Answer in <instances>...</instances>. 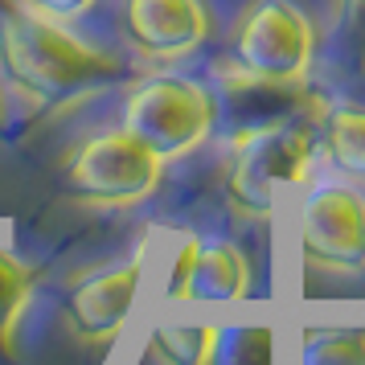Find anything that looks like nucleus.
Listing matches in <instances>:
<instances>
[{"label": "nucleus", "mask_w": 365, "mask_h": 365, "mask_svg": "<svg viewBox=\"0 0 365 365\" xmlns=\"http://www.w3.org/2000/svg\"><path fill=\"white\" fill-rule=\"evenodd\" d=\"M217 345L214 324H160L152 332L148 353L160 365H210Z\"/></svg>", "instance_id": "12"}, {"label": "nucleus", "mask_w": 365, "mask_h": 365, "mask_svg": "<svg viewBox=\"0 0 365 365\" xmlns=\"http://www.w3.org/2000/svg\"><path fill=\"white\" fill-rule=\"evenodd\" d=\"M29 9H37V13H46V17L62 21V25H74V21H83L99 0H25Z\"/></svg>", "instance_id": "16"}, {"label": "nucleus", "mask_w": 365, "mask_h": 365, "mask_svg": "<svg viewBox=\"0 0 365 365\" xmlns=\"http://www.w3.org/2000/svg\"><path fill=\"white\" fill-rule=\"evenodd\" d=\"M34 267L17 259L13 250H0V353H13L21 316L29 312L34 299Z\"/></svg>", "instance_id": "11"}, {"label": "nucleus", "mask_w": 365, "mask_h": 365, "mask_svg": "<svg viewBox=\"0 0 365 365\" xmlns=\"http://www.w3.org/2000/svg\"><path fill=\"white\" fill-rule=\"evenodd\" d=\"M299 365H365V329H308Z\"/></svg>", "instance_id": "13"}, {"label": "nucleus", "mask_w": 365, "mask_h": 365, "mask_svg": "<svg viewBox=\"0 0 365 365\" xmlns=\"http://www.w3.org/2000/svg\"><path fill=\"white\" fill-rule=\"evenodd\" d=\"M119 128L152 148L165 165L197 152L217 128V95L193 74L160 70L128 86L119 103Z\"/></svg>", "instance_id": "2"}, {"label": "nucleus", "mask_w": 365, "mask_h": 365, "mask_svg": "<svg viewBox=\"0 0 365 365\" xmlns=\"http://www.w3.org/2000/svg\"><path fill=\"white\" fill-rule=\"evenodd\" d=\"M0 128H4V91H0Z\"/></svg>", "instance_id": "17"}, {"label": "nucleus", "mask_w": 365, "mask_h": 365, "mask_svg": "<svg viewBox=\"0 0 365 365\" xmlns=\"http://www.w3.org/2000/svg\"><path fill=\"white\" fill-rule=\"evenodd\" d=\"M168 299L234 304L250 296V259L230 238H189L173 263L165 287Z\"/></svg>", "instance_id": "9"}, {"label": "nucleus", "mask_w": 365, "mask_h": 365, "mask_svg": "<svg viewBox=\"0 0 365 365\" xmlns=\"http://www.w3.org/2000/svg\"><path fill=\"white\" fill-rule=\"evenodd\" d=\"M316 144L329 168L349 181H365V103H332L320 119Z\"/></svg>", "instance_id": "10"}, {"label": "nucleus", "mask_w": 365, "mask_h": 365, "mask_svg": "<svg viewBox=\"0 0 365 365\" xmlns=\"http://www.w3.org/2000/svg\"><path fill=\"white\" fill-rule=\"evenodd\" d=\"M336 37L357 70H365V0H336Z\"/></svg>", "instance_id": "15"}, {"label": "nucleus", "mask_w": 365, "mask_h": 365, "mask_svg": "<svg viewBox=\"0 0 365 365\" xmlns=\"http://www.w3.org/2000/svg\"><path fill=\"white\" fill-rule=\"evenodd\" d=\"M160 181H165V160L119 123L83 135L62 160L66 193L91 210H132L148 201Z\"/></svg>", "instance_id": "3"}, {"label": "nucleus", "mask_w": 365, "mask_h": 365, "mask_svg": "<svg viewBox=\"0 0 365 365\" xmlns=\"http://www.w3.org/2000/svg\"><path fill=\"white\" fill-rule=\"evenodd\" d=\"M210 365H275V332L267 324L217 329V345Z\"/></svg>", "instance_id": "14"}, {"label": "nucleus", "mask_w": 365, "mask_h": 365, "mask_svg": "<svg viewBox=\"0 0 365 365\" xmlns=\"http://www.w3.org/2000/svg\"><path fill=\"white\" fill-rule=\"evenodd\" d=\"M144 279V255L115 267H95L66 287L62 296V320L83 345H111L128 316H132L135 292Z\"/></svg>", "instance_id": "8"}, {"label": "nucleus", "mask_w": 365, "mask_h": 365, "mask_svg": "<svg viewBox=\"0 0 365 365\" xmlns=\"http://www.w3.org/2000/svg\"><path fill=\"white\" fill-rule=\"evenodd\" d=\"M119 34L135 58L152 66H177L210 41V0H119Z\"/></svg>", "instance_id": "7"}, {"label": "nucleus", "mask_w": 365, "mask_h": 365, "mask_svg": "<svg viewBox=\"0 0 365 365\" xmlns=\"http://www.w3.org/2000/svg\"><path fill=\"white\" fill-rule=\"evenodd\" d=\"M316 62V25L296 0H255L230 37V70L250 86H299Z\"/></svg>", "instance_id": "4"}, {"label": "nucleus", "mask_w": 365, "mask_h": 365, "mask_svg": "<svg viewBox=\"0 0 365 365\" xmlns=\"http://www.w3.org/2000/svg\"><path fill=\"white\" fill-rule=\"evenodd\" d=\"M0 74L29 111H70L123 78V58L25 0L0 13Z\"/></svg>", "instance_id": "1"}, {"label": "nucleus", "mask_w": 365, "mask_h": 365, "mask_svg": "<svg viewBox=\"0 0 365 365\" xmlns=\"http://www.w3.org/2000/svg\"><path fill=\"white\" fill-rule=\"evenodd\" d=\"M299 255L329 275H365V193L349 181H320L299 201Z\"/></svg>", "instance_id": "6"}, {"label": "nucleus", "mask_w": 365, "mask_h": 365, "mask_svg": "<svg viewBox=\"0 0 365 365\" xmlns=\"http://www.w3.org/2000/svg\"><path fill=\"white\" fill-rule=\"evenodd\" d=\"M316 160V140L296 123H267L238 132L226 165V201L238 217L263 222L275 214L283 189L308 181Z\"/></svg>", "instance_id": "5"}]
</instances>
